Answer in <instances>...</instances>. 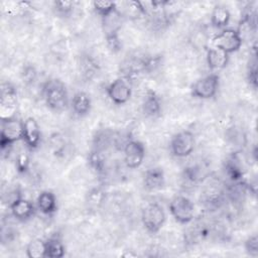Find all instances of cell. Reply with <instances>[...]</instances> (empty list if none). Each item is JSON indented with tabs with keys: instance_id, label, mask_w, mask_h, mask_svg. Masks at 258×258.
I'll return each instance as SVG.
<instances>
[{
	"instance_id": "1",
	"label": "cell",
	"mask_w": 258,
	"mask_h": 258,
	"mask_svg": "<svg viewBox=\"0 0 258 258\" xmlns=\"http://www.w3.org/2000/svg\"><path fill=\"white\" fill-rule=\"evenodd\" d=\"M42 96L46 106L54 112H62L69 106L67 87L58 79H49L43 84Z\"/></svg>"
},
{
	"instance_id": "2",
	"label": "cell",
	"mask_w": 258,
	"mask_h": 258,
	"mask_svg": "<svg viewBox=\"0 0 258 258\" xmlns=\"http://www.w3.org/2000/svg\"><path fill=\"white\" fill-rule=\"evenodd\" d=\"M19 140H23V121L14 115L11 117L1 118V149L5 150Z\"/></svg>"
},
{
	"instance_id": "3",
	"label": "cell",
	"mask_w": 258,
	"mask_h": 258,
	"mask_svg": "<svg viewBox=\"0 0 258 258\" xmlns=\"http://www.w3.org/2000/svg\"><path fill=\"white\" fill-rule=\"evenodd\" d=\"M166 220L163 208L157 203H150L142 210L141 221L144 228L151 234L159 232Z\"/></svg>"
},
{
	"instance_id": "4",
	"label": "cell",
	"mask_w": 258,
	"mask_h": 258,
	"mask_svg": "<svg viewBox=\"0 0 258 258\" xmlns=\"http://www.w3.org/2000/svg\"><path fill=\"white\" fill-rule=\"evenodd\" d=\"M169 212L174 220L180 224H187L195 217V205L186 197L176 196L169 203Z\"/></svg>"
},
{
	"instance_id": "5",
	"label": "cell",
	"mask_w": 258,
	"mask_h": 258,
	"mask_svg": "<svg viewBox=\"0 0 258 258\" xmlns=\"http://www.w3.org/2000/svg\"><path fill=\"white\" fill-rule=\"evenodd\" d=\"M243 39L237 29L225 28L220 33L216 34L213 38L214 47L220 48L223 51L233 53L241 47Z\"/></svg>"
},
{
	"instance_id": "6",
	"label": "cell",
	"mask_w": 258,
	"mask_h": 258,
	"mask_svg": "<svg viewBox=\"0 0 258 258\" xmlns=\"http://www.w3.org/2000/svg\"><path fill=\"white\" fill-rule=\"evenodd\" d=\"M196 139L192 132L189 130H183L171 138L170 151L176 157H186L195 149Z\"/></svg>"
},
{
	"instance_id": "7",
	"label": "cell",
	"mask_w": 258,
	"mask_h": 258,
	"mask_svg": "<svg viewBox=\"0 0 258 258\" xmlns=\"http://www.w3.org/2000/svg\"><path fill=\"white\" fill-rule=\"evenodd\" d=\"M220 77L217 74H210L199 79L191 87V95L199 99L213 98L219 89Z\"/></svg>"
},
{
	"instance_id": "8",
	"label": "cell",
	"mask_w": 258,
	"mask_h": 258,
	"mask_svg": "<svg viewBox=\"0 0 258 258\" xmlns=\"http://www.w3.org/2000/svg\"><path fill=\"white\" fill-rule=\"evenodd\" d=\"M123 152L125 164L131 169L138 168L145 157V147L138 140H128L123 147Z\"/></svg>"
},
{
	"instance_id": "9",
	"label": "cell",
	"mask_w": 258,
	"mask_h": 258,
	"mask_svg": "<svg viewBox=\"0 0 258 258\" xmlns=\"http://www.w3.org/2000/svg\"><path fill=\"white\" fill-rule=\"evenodd\" d=\"M107 93L113 103L116 105H123L127 103L131 97L129 82L125 79L118 78L108 86Z\"/></svg>"
},
{
	"instance_id": "10",
	"label": "cell",
	"mask_w": 258,
	"mask_h": 258,
	"mask_svg": "<svg viewBox=\"0 0 258 258\" xmlns=\"http://www.w3.org/2000/svg\"><path fill=\"white\" fill-rule=\"evenodd\" d=\"M41 132L37 121L33 117H28L23 121V141L26 146L33 150L38 147Z\"/></svg>"
},
{
	"instance_id": "11",
	"label": "cell",
	"mask_w": 258,
	"mask_h": 258,
	"mask_svg": "<svg viewBox=\"0 0 258 258\" xmlns=\"http://www.w3.org/2000/svg\"><path fill=\"white\" fill-rule=\"evenodd\" d=\"M10 211L12 216L21 222L27 221L35 214V207L34 205L28 201L23 199L22 197L14 201L10 206Z\"/></svg>"
},
{
	"instance_id": "12",
	"label": "cell",
	"mask_w": 258,
	"mask_h": 258,
	"mask_svg": "<svg viewBox=\"0 0 258 258\" xmlns=\"http://www.w3.org/2000/svg\"><path fill=\"white\" fill-rule=\"evenodd\" d=\"M17 104V90L13 84L9 82H3L1 84V96L0 105L1 112H12Z\"/></svg>"
},
{
	"instance_id": "13",
	"label": "cell",
	"mask_w": 258,
	"mask_h": 258,
	"mask_svg": "<svg viewBox=\"0 0 258 258\" xmlns=\"http://www.w3.org/2000/svg\"><path fill=\"white\" fill-rule=\"evenodd\" d=\"M142 112L149 118H156L161 113V101L158 95L151 90L145 94L142 102Z\"/></svg>"
},
{
	"instance_id": "14",
	"label": "cell",
	"mask_w": 258,
	"mask_h": 258,
	"mask_svg": "<svg viewBox=\"0 0 258 258\" xmlns=\"http://www.w3.org/2000/svg\"><path fill=\"white\" fill-rule=\"evenodd\" d=\"M165 183L164 172L160 167L148 168L143 175V184L148 190H157Z\"/></svg>"
},
{
	"instance_id": "15",
	"label": "cell",
	"mask_w": 258,
	"mask_h": 258,
	"mask_svg": "<svg viewBox=\"0 0 258 258\" xmlns=\"http://www.w3.org/2000/svg\"><path fill=\"white\" fill-rule=\"evenodd\" d=\"M73 112L79 116L84 117L88 115L92 108V100L89 94L86 92H77L71 102Z\"/></svg>"
},
{
	"instance_id": "16",
	"label": "cell",
	"mask_w": 258,
	"mask_h": 258,
	"mask_svg": "<svg viewBox=\"0 0 258 258\" xmlns=\"http://www.w3.org/2000/svg\"><path fill=\"white\" fill-rule=\"evenodd\" d=\"M207 62L211 70L220 71L227 67L229 62V54L217 47H211L207 52Z\"/></svg>"
},
{
	"instance_id": "17",
	"label": "cell",
	"mask_w": 258,
	"mask_h": 258,
	"mask_svg": "<svg viewBox=\"0 0 258 258\" xmlns=\"http://www.w3.org/2000/svg\"><path fill=\"white\" fill-rule=\"evenodd\" d=\"M37 209L44 215H51L56 211V198L49 190L41 191L36 199Z\"/></svg>"
},
{
	"instance_id": "18",
	"label": "cell",
	"mask_w": 258,
	"mask_h": 258,
	"mask_svg": "<svg viewBox=\"0 0 258 258\" xmlns=\"http://www.w3.org/2000/svg\"><path fill=\"white\" fill-rule=\"evenodd\" d=\"M66 249L59 235H52L45 241V257L61 258L64 256Z\"/></svg>"
},
{
	"instance_id": "19",
	"label": "cell",
	"mask_w": 258,
	"mask_h": 258,
	"mask_svg": "<svg viewBox=\"0 0 258 258\" xmlns=\"http://www.w3.org/2000/svg\"><path fill=\"white\" fill-rule=\"evenodd\" d=\"M231 18L230 11L223 5L214 7L211 14V23L216 28H224L229 24Z\"/></svg>"
},
{
	"instance_id": "20",
	"label": "cell",
	"mask_w": 258,
	"mask_h": 258,
	"mask_svg": "<svg viewBox=\"0 0 258 258\" xmlns=\"http://www.w3.org/2000/svg\"><path fill=\"white\" fill-rule=\"evenodd\" d=\"M106 151L92 149L88 155V162L90 167L96 173H103L106 168Z\"/></svg>"
},
{
	"instance_id": "21",
	"label": "cell",
	"mask_w": 258,
	"mask_h": 258,
	"mask_svg": "<svg viewBox=\"0 0 258 258\" xmlns=\"http://www.w3.org/2000/svg\"><path fill=\"white\" fill-rule=\"evenodd\" d=\"M225 171L232 181H235V182L242 181L243 170H242L241 164L239 163V159L236 155H232L226 160Z\"/></svg>"
},
{
	"instance_id": "22",
	"label": "cell",
	"mask_w": 258,
	"mask_h": 258,
	"mask_svg": "<svg viewBox=\"0 0 258 258\" xmlns=\"http://www.w3.org/2000/svg\"><path fill=\"white\" fill-rule=\"evenodd\" d=\"M112 142H114L113 133L108 129L100 130L97 132L93 139V148L106 151Z\"/></svg>"
},
{
	"instance_id": "23",
	"label": "cell",
	"mask_w": 258,
	"mask_h": 258,
	"mask_svg": "<svg viewBox=\"0 0 258 258\" xmlns=\"http://www.w3.org/2000/svg\"><path fill=\"white\" fill-rule=\"evenodd\" d=\"M26 255L29 258L45 257V241L40 239L31 240L26 247Z\"/></svg>"
},
{
	"instance_id": "24",
	"label": "cell",
	"mask_w": 258,
	"mask_h": 258,
	"mask_svg": "<svg viewBox=\"0 0 258 258\" xmlns=\"http://www.w3.org/2000/svg\"><path fill=\"white\" fill-rule=\"evenodd\" d=\"M106 199V194L101 187L92 188L87 195V204L90 208L98 209Z\"/></svg>"
},
{
	"instance_id": "25",
	"label": "cell",
	"mask_w": 258,
	"mask_h": 258,
	"mask_svg": "<svg viewBox=\"0 0 258 258\" xmlns=\"http://www.w3.org/2000/svg\"><path fill=\"white\" fill-rule=\"evenodd\" d=\"M93 8L102 18H104L114 12L117 9V5L115 2L110 1H94Z\"/></svg>"
},
{
	"instance_id": "26",
	"label": "cell",
	"mask_w": 258,
	"mask_h": 258,
	"mask_svg": "<svg viewBox=\"0 0 258 258\" xmlns=\"http://www.w3.org/2000/svg\"><path fill=\"white\" fill-rule=\"evenodd\" d=\"M203 172H202V166L198 164H192L184 168L183 170V177L189 182H198L202 180Z\"/></svg>"
},
{
	"instance_id": "27",
	"label": "cell",
	"mask_w": 258,
	"mask_h": 258,
	"mask_svg": "<svg viewBox=\"0 0 258 258\" xmlns=\"http://www.w3.org/2000/svg\"><path fill=\"white\" fill-rule=\"evenodd\" d=\"M81 69L83 70V74L88 78H91L98 71V64L96 61L90 57V55H86L81 58Z\"/></svg>"
},
{
	"instance_id": "28",
	"label": "cell",
	"mask_w": 258,
	"mask_h": 258,
	"mask_svg": "<svg viewBox=\"0 0 258 258\" xmlns=\"http://www.w3.org/2000/svg\"><path fill=\"white\" fill-rule=\"evenodd\" d=\"M50 148L54 155H61L66 149V141L59 134H53L50 137Z\"/></svg>"
},
{
	"instance_id": "29",
	"label": "cell",
	"mask_w": 258,
	"mask_h": 258,
	"mask_svg": "<svg viewBox=\"0 0 258 258\" xmlns=\"http://www.w3.org/2000/svg\"><path fill=\"white\" fill-rule=\"evenodd\" d=\"M53 9L60 16H69L74 10L73 1H55L53 2Z\"/></svg>"
},
{
	"instance_id": "30",
	"label": "cell",
	"mask_w": 258,
	"mask_h": 258,
	"mask_svg": "<svg viewBox=\"0 0 258 258\" xmlns=\"http://www.w3.org/2000/svg\"><path fill=\"white\" fill-rule=\"evenodd\" d=\"M247 80L250 86L255 90L257 88V61L256 54L253 55V60L249 61L248 72H247Z\"/></svg>"
},
{
	"instance_id": "31",
	"label": "cell",
	"mask_w": 258,
	"mask_h": 258,
	"mask_svg": "<svg viewBox=\"0 0 258 258\" xmlns=\"http://www.w3.org/2000/svg\"><path fill=\"white\" fill-rule=\"evenodd\" d=\"M245 250L248 255L252 257H257L258 255V237L256 234L250 236L245 241Z\"/></svg>"
},
{
	"instance_id": "32",
	"label": "cell",
	"mask_w": 258,
	"mask_h": 258,
	"mask_svg": "<svg viewBox=\"0 0 258 258\" xmlns=\"http://www.w3.org/2000/svg\"><path fill=\"white\" fill-rule=\"evenodd\" d=\"M29 168V156L25 152H21L16 158V169L19 173H24Z\"/></svg>"
},
{
	"instance_id": "33",
	"label": "cell",
	"mask_w": 258,
	"mask_h": 258,
	"mask_svg": "<svg viewBox=\"0 0 258 258\" xmlns=\"http://www.w3.org/2000/svg\"><path fill=\"white\" fill-rule=\"evenodd\" d=\"M106 37V42L109 47V49L113 52H118L121 49L122 43L119 38V34H109L105 35Z\"/></svg>"
},
{
	"instance_id": "34",
	"label": "cell",
	"mask_w": 258,
	"mask_h": 258,
	"mask_svg": "<svg viewBox=\"0 0 258 258\" xmlns=\"http://www.w3.org/2000/svg\"><path fill=\"white\" fill-rule=\"evenodd\" d=\"M23 76V82L25 83H32L36 78V71L33 66H26L22 73Z\"/></svg>"
}]
</instances>
